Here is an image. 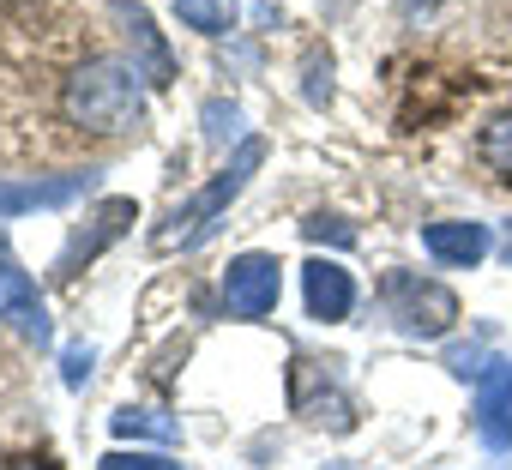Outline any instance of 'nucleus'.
<instances>
[{
	"label": "nucleus",
	"mask_w": 512,
	"mask_h": 470,
	"mask_svg": "<svg viewBox=\"0 0 512 470\" xmlns=\"http://www.w3.org/2000/svg\"><path fill=\"white\" fill-rule=\"evenodd\" d=\"M241 133V109L235 103H205V139L211 145H229Z\"/></svg>",
	"instance_id": "17"
},
{
	"label": "nucleus",
	"mask_w": 512,
	"mask_h": 470,
	"mask_svg": "<svg viewBox=\"0 0 512 470\" xmlns=\"http://www.w3.org/2000/svg\"><path fill=\"white\" fill-rule=\"evenodd\" d=\"M115 19L127 25V37H133V67L145 73V85H169L175 79V55H169V43H163V31L151 25V13L145 7H133V0H115Z\"/></svg>",
	"instance_id": "9"
},
{
	"label": "nucleus",
	"mask_w": 512,
	"mask_h": 470,
	"mask_svg": "<svg viewBox=\"0 0 512 470\" xmlns=\"http://www.w3.org/2000/svg\"><path fill=\"white\" fill-rule=\"evenodd\" d=\"M500 254H506V266H512V223H506V248H500Z\"/></svg>",
	"instance_id": "19"
},
{
	"label": "nucleus",
	"mask_w": 512,
	"mask_h": 470,
	"mask_svg": "<svg viewBox=\"0 0 512 470\" xmlns=\"http://www.w3.org/2000/svg\"><path fill=\"white\" fill-rule=\"evenodd\" d=\"M302 235H308V242H332V248H356V229L344 217H332V211H314L302 223Z\"/></svg>",
	"instance_id": "15"
},
{
	"label": "nucleus",
	"mask_w": 512,
	"mask_h": 470,
	"mask_svg": "<svg viewBox=\"0 0 512 470\" xmlns=\"http://www.w3.org/2000/svg\"><path fill=\"white\" fill-rule=\"evenodd\" d=\"M97 470H181L169 452H103Z\"/></svg>",
	"instance_id": "16"
},
{
	"label": "nucleus",
	"mask_w": 512,
	"mask_h": 470,
	"mask_svg": "<svg viewBox=\"0 0 512 470\" xmlns=\"http://www.w3.org/2000/svg\"><path fill=\"white\" fill-rule=\"evenodd\" d=\"M326 470H350V464H326Z\"/></svg>",
	"instance_id": "20"
},
{
	"label": "nucleus",
	"mask_w": 512,
	"mask_h": 470,
	"mask_svg": "<svg viewBox=\"0 0 512 470\" xmlns=\"http://www.w3.org/2000/svg\"><path fill=\"white\" fill-rule=\"evenodd\" d=\"M278 296H284V266L272 254H241V260H229V272H223V308L235 320H266L278 308Z\"/></svg>",
	"instance_id": "4"
},
{
	"label": "nucleus",
	"mask_w": 512,
	"mask_h": 470,
	"mask_svg": "<svg viewBox=\"0 0 512 470\" xmlns=\"http://www.w3.org/2000/svg\"><path fill=\"white\" fill-rule=\"evenodd\" d=\"M380 302L398 320V332H410V338H446L458 326V296L446 284L422 278V272H386L380 278Z\"/></svg>",
	"instance_id": "3"
},
{
	"label": "nucleus",
	"mask_w": 512,
	"mask_h": 470,
	"mask_svg": "<svg viewBox=\"0 0 512 470\" xmlns=\"http://www.w3.org/2000/svg\"><path fill=\"white\" fill-rule=\"evenodd\" d=\"M482 163H488L494 175H512V115H494V121L482 127Z\"/></svg>",
	"instance_id": "14"
},
{
	"label": "nucleus",
	"mask_w": 512,
	"mask_h": 470,
	"mask_svg": "<svg viewBox=\"0 0 512 470\" xmlns=\"http://www.w3.org/2000/svg\"><path fill=\"white\" fill-rule=\"evenodd\" d=\"M260 163H266V139H241V145H235V157H229V163H223V169H217V175H211L187 205H175L163 229H151V248H157V254L199 248L205 235L217 229V217L241 199V187L253 181V169H260Z\"/></svg>",
	"instance_id": "2"
},
{
	"label": "nucleus",
	"mask_w": 512,
	"mask_h": 470,
	"mask_svg": "<svg viewBox=\"0 0 512 470\" xmlns=\"http://www.w3.org/2000/svg\"><path fill=\"white\" fill-rule=\"evenodd\" d=\"M422 248H428L440 266H476V260H488L494 235H488V223H458V217H446V223H428V229H422Z\"/></svg>",
	"instance_id": "10"
},
{
	"label": "nucleus",
	"mask_w": 512,
	"mask_h": 470,
	"mask_svg": "<svg viewBox=\"0 0 512 470\" xmlns=\"http://www.w3.org/2000/svg\"><path fill=\"white\" fill-rule=\"evenodd\" d=\"M139 79H145V73H139L133 61L97 55V61H85V67L67 79L61 109H67L73 127H91V133H127V127H139V115H145V91H139Z\"/></svg>",
	"instance_id": "1"
},
{
	"label": "nucleus",
	"mask_w": 512,
	"mask_h": 470,
	"mask_svg": "<svg viewBox=\"0 0 512 470\" xmlns=\"http://www.w3.org/2000/svg\"><path fill=\"white\" fill-rule=\"evenodd\" d=\"M302 296H308V314H314V320L338 326V320H350V308H356V278H350L338 260H308V266H302Z\"/></svg>",
	"instance_id": "7"
},
{
	"label": "nucleus",
	"mask_w": 512,
	"mask_h": 470,
	"mask_svg": "<svg viewBox=\"0 0 512 470\" xmlns=\"http://www.w3.org/2000/svg\"><path fill=\"white\" fill-rule=\"evenodd\" d=\"M109 428H115L121 440H133V434H145V440H175V434H181V422H175L169 410H145V404H121V410L109 416Z\"/></svg>",
	"instance_id": "12"
},
{
	"label": "nucleus",
	"mask_w": 512,
	"mask_h": 470,
	"mask_svg": "<svg viewBox=\"0 0 512 470\" xmlns=\"http://www.w3.org/2000/svg\"><path fill=\"white\" fill-rule=\"evenodd\" d=\"M235 0H175V19L187 25V31H205V37H223V31H235Z\"/></svg>",
	"instance_id": "13"
},
{
	"label": "nucleus",
	"mask_w": 512,
	"mask_h": 470,
	"mask_svg": "<svg viewBox=\"0 0 512 470\" xmlns=\"http://www.w3.org/2000/svg\"><path fill=\"white\" fill-rule=\"evenodd\" d=\"M97 169H67L55 181H13V187H0V217H13V211H37V205H67L79 193H91Z\"/></svg>",
	"instance_id": "11"
},
{
	"label": "nucleus",
	"mask_w": 512,
	"mask_h": 470,
	"mask_svg": "<svg viewBox=\"0 0 512 470\" xmlns=\"http://www.w3.org/2000/svg\"><path fill=\"white\" fill-rule=\"evenodd\" d=\"M0 320H7L19 338H37V344H49V308H43L37 284H31L25 272H13L7 260H0Z\"/></svg>",
	"instance_id": "8"
},
{
	"label": "nucleus",
	"mask_w": 512,
	"mask_h": 470,
	"mask_svg": "<svg viewBox=\"0 0 512 470\" xmlns=\"http://www.w3.org/2000/svg\"><path fill=\"white\" fill-rule=\"evenodd\" d=\"M91 362H97L91 350H67V386H73V392H79V386L91 380Z\"/></svg>",
	"instance_id": "18"
},
{
	"label": "nucleus",
	"mask_w": 512,
	"mask_h": 470,
	"mask_svg": "<svg viewBox=\"0 0 512 470\" xmlns=\"http://www.w3.org/2000/svg\"><path fill=\"white\" fill-rule=\"evenodd\" d=\"M476 434L488 452H512V362L506 356L476 368Z\"/></svg>",
	"instance_id": "5"
},
{
	"label": "nucleus",
	"mask_w": 512,
	"mask_h": 470,
	"mask_svg": "<svg viewBox=\"0 0 512 470\" xmlns=\"http://www.w3.org/2000/svg\"><path fill=\"white\" fill-rule=\"evenodd\" d=\"M127 223H139V205H133V199H103V205L73 229V242L61 248V278H73V272H79V260H97L109 242H121Z\"/></svg>",
	"instance_id": "6"
},
{
	"label": "nucleus",
	"mask_w": 512,
	"mask_h": 470,
	"mask_svg": "<svg viewBox=\"0 0 512 470\" xmlns=\"http://www.w3.org/2000/svg\"><path fill=\"white\" fill-rule=\"evenodd\" d=\"M19 470H37V464H19Z\"/></svg>",
	"instance_id": "21"
}]
</instances>
